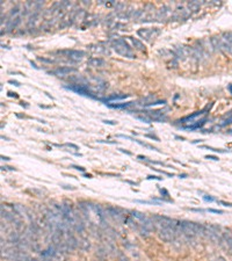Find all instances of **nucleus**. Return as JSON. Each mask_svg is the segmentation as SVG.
<instances>
[{
	"label": "nucleus",
	"instance_id": "obj_1",
	"mask_svg": "<svg viewBox=\"0 0 232 261\" xmlns=\"http://www.w3.org/2000/svg\"><path fill=\"white\" fill-rule=\"evenodd\" d=\"M211 107H212V103L208 105L207 107H204L203 109H201V110H198V111H195V113H193V114H189V115L185 116V117L180 119V120L177 121V122H178V123H181V124H183V123H190V124H193L194 122H196V119L201 117V116H203L207 111H209Z\"/></svg>",
	"mask_w": 232,
	"mask_h": 261
},
{
	"label": "nucleus",
	"instance_id": "obj_2",
	"mask_svg": "<svg viewBox=\"0 0 232 261\" xmlns=\"http://www.w3.org/2000/svg\"><path fill=\"white\" fill-rule=\"evenodd\" d=\"M114 49H115V51L117 52V53H120V55H122V56H125V57H129V58H132L134 57V55H132V52H131V48H130V45L123 40V38H120V40H117V41H115L114 42Z\"/></svg>",
	"mask_w": 232,
	"mask_h": 261
},
{
	"label": "nucleus",
	"instance_id": "obj_3",
	"mask_svg": "<svg viewBox=\"0 0 232 261\" xmlns=\"http://www.w3.org/2000/svg\"><path fill=\"white\" fill-rule=\"evenodd\" d=\"M64 88L69 90V91H72L77 94H80V95H84V96H87V98H91V99H96L95 95L88 90V87L85 86V85H70V86H64Z\"/></svg>",
	"mask_w": 232,
	"mask_h": 261
},
{
	"label": "nucleus",
	"instance_id": "obj_4",
	"mask_svg": "<svg viewBox=\"0 0 232 261\" xmlns=\"http://www.w3.org/2000/svg\"><path fill=\"white\" fill-rule=\"evenodd\" d=\"M207 121H208V119H207V117H203L202 120L196 121V122H194L193 124H189V125H183L181 129H183V130H190V131H193V130H197V129L203 128V125H204V124L207 123Z\"/></svg>",
	"mask_w": 232,
	"mask_h": 261
},
{
	"label": "nucleus",
	"instance_id": "obj_5",
	"mask_svg": "<svg viewBox=\"0 0 232 261\" xmlns=\"http://www.w3.org/2000/svg\"><path fill=\"white\" fill-rule=\"evenodd\" d=\"M129 98V94H113V95H109L107 98H102V99H99L100 101L102 102H106L107 103H110L111 101H115V100H123V99H127Z\"/></svg>",
	"mask_w": 232,
	"mask_h": 261
},
{
	"label": "nucleus",
	"instance_id": "obj_6",
	"mask_svg": "<svg viewBox=\"0 0 232 261\" xmlns=\"http://www.w3.org/2000/svg\"><path fill=\"white\" fill-rule=\"evenodd\" d=\"M76 69H72V67H67V66H62V67H58L56 69L55 71L50 72L51 74H55V76H66L71 72H74Z\"/></svg>",
	"mask_w": 232,
	"mask_h": 261
},
{
	"label": "nucleus",
	"instance_id": "obj_7",
	"mask_svg": "<svg viewBox=\"0 0 232 261\" xmlns=\"http://www.w3.org/2000/svg\"><path fill=\"white\" fill-rule=\"evenodd\" d=\"M64 53H67L70 58L72 59H76V61H80L81 58L84 57V51H79V50H66V51H63Z\"/></svg>",
	"mask_w": 232,
	"mask_h": 261
},
{
	"label": "nucleus",
	"instance_id": "obj_8",
	"mask_svg": "<svg viewBox=\"0 0 232 261\" xmlns=\"http://www.w3.org/2000/svg\"><path fill=\"white\" fill-rule=\"evenodd\" d=\"M134 102H125V103H107L109 108H115V109H125L129 106H131Z\"/></svg>",
	"mask_w": 232,
	"mask_h": 261
},
{
	"label": "nucleus",
	"instance_id": "obj_9",
	"mask_svg": "<svg viewBox=\"0 0 232 261\" xmlns=\"http://www.w3.org/2000/svg\"><path fill=\"white\" fill-rule=\"evenodd\" d=\"M129 38H130V41L132 42V44L135 45L136 49H138L140 51H145V50H146V47H145L140 41H138L137 38H134V37H129Z\"/></svg>",
	"mask_w": 232,
	"mask_h": 261
},
{
	"label": "nucleus",
	"instance_id": "obj_10",
	"mask_svg": "<svg viewBox=\"0 0 232 261\" xmlns=\"http://www.w3.org/2000/svg\"><path fill=\"white\" fill-rule=\"evenodd\" d=\"M223 238H224V240L226 241L229 250L232 252V233H231V232H226V233H223Z\"/></svg>",
	"mask_w": 232,
	"mask_h": 261
},
{
	"label": "nucleus",
	"instance_id": "obj_11",
	"mask_svg": "<svg viewBox=\"0 0 232 261\" xmlns=\"http://www.w3.org/2000/svg\"><path fill=\"white\" fill-rule=\"evenodd\" d=\"M135 142L136 143H138L139 145H142V146H145V148H148V149H150V150H154V151H158V152H160L157 148H154V146H152V145H150V144H148V143H144V142H142V140H138V139H135Z\"/></svg>",
	"mask_w": 232,
	"mask_h": 261
},
{
	"label": "nucleus",
	"instance_id": "obj_12",
	"mask_svg": "<svg viewBox=\"0 0 232 261\" xmlns=\"http://www.w3.org/2000/svg\"><path fill=\"white\" fill-rule=\"evenodd\" d=\"M158 105H166V100H158L154 102H150V103H145L143 105L144 107H153V106H158Z\"/></svg>",
	"mask_w": 232,
	"mask_h": 261
},
{
	"label": "nucleus",
	"instance_id": "obj_13",
	"mask_svg": "<svg viewBox=\"0 0 232 261\" xmlns=\"http://www.w3.org/2000/svg\"><path fill=\"white\" fill-rule=\"evenodd\" d=\"M201 149H207V150H210V151H212V152H218V153H225V152H226L225 150L215 149V148H211V146H207V145H203V146H201Z\"/></svg>",
	"mask_w": 232,
	"mask_h": 261
},
{
	"label": "nucleus",
	"instance_id": "obj_14",
	"mask_svg": "<svg viewBox=\"0 0 232 261\" xmlns=\"http://www.w3.org/2000/svg\"><path fill=\"white\" fill-rule=\"evenodd\" d=\"M207 211H209V212H212V214H219V215L224 214V211H223V210H218V209H211V208L207 209Z\"/></svg>",
	"mask_w": 232,
	"mask_h": 261
},
{
	"label": "nucleus",
	"instance_id": "obj_15",
	"mask_svg": "<svg viewBox=\"0 0 232 261\" xmlns=\"http://www.w3.org/2000/svg\"><path fill=\"white\" fill-rule=\"evenodd\" d=\"M203 200H204L206 202H214L215 201V198L212 196H210V195H203Z\"/></svg>",
	"mask_w": 232,
	"mask_h": 261
},
{
	"label": "nucleus",
	"instance_id": "obj_16",
	"mask_svg": "<svg viewBox=\"0 0 232 261\" xmlns=\"http://www.w3.org/2000/svg\"><path fill=\"white\" fill-rule=\"evenodd\" d=\"M146 179H148V180H157V181L163 180V178L157 177V175H148V177H146Z\"/></svg>",
	"mask_w": 232,
	"mask_h": 261
},
{
	"label": "nucleus",
	"instance_id": "obj_17",
	"mask_svg": "<svg viewBox=\"0 0 232 261\" xmlns=\"http://www.w3.org/2000/svg\"><path fill=\"white\" fill-rule=\"evenodd\" d=\"M102 122L105 124H109V125H116V124H117V122L111 121V120H102Z\"/></svg>",
	"mask_w": 232,
	"mask_h": 261
},
{
	"label": "nucleus",
	"instance_id": "obj_18",
	"mask_svg": "<svg viewBox=\"0 0 232 261\" xmlns=\"http://www.w3.org/2000/svg\"><path fill=\"white\" fill-rule=\"evenodd\" d=\"M93 63H95L94 66H96V65H99V64H102L103 61H102V59H96V58H95V59H92V61L90 62V64H93Z\"/></svg>",
	"mask_w": 232,
	"mask_h": 261
},
{
	"label": "nucleus",
	"instance_id": "obj_19",
	"mask_svg": "<svg viewBox=\"0 0 232 261\" xmlns=\"http://www.w3.org/2000/svg\"><path fill=\"white\" fill-rule=\"evenodd\" d=\"M217 202L224 207H232V203H230V202H225V201H217Z\"/></svg>",
	"mask_w": 232,
	"mask_h": 261
},
{
	"label": "nucleus",
	"instance_id": "obj_20",
	"mask_svg": "<svg viewBox=\"0 0 232 261\" xmlns=\"http://www.w3.org/2000/svg\"><path fill=\"white\" fill-rule=\"evenodd\" d=\"M7 95H8L9 98H14V99H18V98H19V94H18V93H15V92H11V91L7 93Z\"/></svg>",
	"mask_w": 232,
	"mask_h": 261
},
{
	"label": "nucleus",
	"instance_id": "obj_21",
	"mask_svg": "<svg viewBox=\"0 0 232 261\" xmlns=\"http://www.w3.org/2000/svg\"><path fill=\"white\" fill-rule=\"evenodd\" d=\"M117 137H120V138H125V139H129V140L135 142V138H134V137H130V136H125V135H117Z\"/></svg>",
	"mask_w": 232,
	"mask_h": 261
},
{
	"label": "nucleus",
	"instance_id": "obj_22",
	"mask_svg": "<svg viewBox=\"0 0 232 261\" xmlns=\"http://www.w3.org/2000/svg\"><path fill=\"white\" fill-rule=\"evenodd\" d=\"M206 159H210V160H214V161H218L219 160V158L218 157H216V156H206Z\"/></svg>",
	"mask_w": 232,
	"mask_h": 261
},
{
	"label": "nucleus",
	"instance_id": "obj_23",
	"mask_svg": "<svg viewBox=\"0 0 232 261\" xmlns=\"http://www.w3.org/2000/svg\"><path fill=\"white\" fill-rule=\"evenodd\" d=\"M71 167H72V168H74V169H77V171H80V172H85V168H84L82 166H78V165H72Z\"/></svg>",
	"mask_w": 232,
	"mask_h": 261
},
{
	"label": "nucleus",
	"instance_id": "obj_24",
	"mask_svg": "<svg viewBox=\"0 0 232 261\" xmlns=\"http://www.w3.org/2000/svg\"><path fill=\"white\" fill-rule=\"evenodd\" d=\"M64 146H69V148L74 149V150H78V146H77V145H74V144H72V143H66V144H64Z\"/></svg>",
	"mask_w": 232,
	"mask_h": 261
},
{
	"label": "nucleus",
	"instance_id": "obj_25",
	"mask_svg": "<svg viewBox=\"0 0 232 261\" xmlns=\"http://www.w3.org/2000/svg\"><path fill=\"white\" fill-rule=\"evenodd\" d=\"M145 137H148V138H151V139H154V140L159 142V138H158L157 136H154V135H149V134H146V135H145Z\"/></svg>",
	"mask_w": 232,
	"mask_h": 261
},
{
	"label": "nucleus",
	"instance_id": "obj_26",
	"mask_svg": "<svg viewBox=\"0 0 232 261\" xmlns=\"http://www.w3.org/2000/svg\"><path fill=\"white\" fill-rule=\"evenodd\" d=\"M8 84H13V85H15V86H21V84L18 81V80H8Z\"/></svg>",
	"mask_w": 232,
	"mask_h": 261
},
{
	"label": "nucleus",
	"instance_id": "obj_27",
	"mask_svg": "<svg viewBox=\"0 0 232 261\" xmlns=\"http://www.w3.org/2000/svg\"><path fill=\"white\" fill-rule=\"evenodd\" d=\"M99 143H107V144H117V142H110V140H98Z\"/></svg>",
	"mask_w": 232,
	"mask_h": 261
},
{
	"label": "nucleus",
	"instance_id": "obj_28",
	"mask_svg": "<svg viewBox=\"0 0 232 261\" xmlns=\"http://www.w3.org/2000/svg\"><path fill=\"white\" fill-rule=\"evenodd\" d=\"M137 158H138L139 160H144V161H148V160H149V159H148L146 157H145V156H140V154H139V156H137Z\"/></svg>",
	"mask_w": 232,
	"mask_h": 261
},
{
	"label": "nucleus",
	"instance_id": "obj_29",
	"mask_svg": "<svg viewBox=\"0 0 232 261\" xmlns=\"http://www.w3.org/2000/svg\"><path fill=\"white\" fill-rule=\"evenodd\" d=\"M119 150H120V151H121V152H123V153H125V154H128V156H131V154H132V153H131V152H129V151H125V150H124V149H119Z\"/></svg>",
	"mask_w": 232,
	"mask_h": 261
},
{
	"label": "nucleus",
	"instance_id": "obj_30",
	"mask_svg": "<svg viewBox=\"0 0 232 261\" xmlns=\"http://www.w3.org/2000/svg\"><path fill=\"white\" fill-rule=\"evenodd\" d=\"M1 160H5V161H8V160H11V158H9V157H5V156H1Z\"/></svg>",
	"mask_w": 232,
	"mask_h": 261
},
{
	"label": "nucleus",
	"instance_id": "obj_31",
	"mask_svg": "<svg viewBox=\"0 0 232 261\" xmlns=\"http://www.w3.org/2000/svg\"><path fill=\"white\" fill-rule=\"evenodd\" d=\"M179 178L185 179V178H187V174H186V173H183V174H179Z\"/></svg>",
	"mask_w": 232,
	"mask_h": 261
},
{
	"label": "nucleus",
	"instance_id": "obj_32",
	"mask_svg": "<svg viewBox=\"0 0 232 261\" xmlns=\"http://www.w3.org/2000/svg\"><path fill=\"white\" fill-rule=\"evenodd\" d=\"M227 90H229V92L232 94V85H229V86H227Z\"/></svg>",
	"mask_w": 232,
	"mask_h": 261
},
{
	"label": "nucleus",
	"instance_id": "obj_33",
	"mask_svg": "<svg viewBox=\"0 0 232 261\" xmlns=\"http://www.w3.org/2000/svg\"><path fill=\"white\" fill-rule=\"evenodd\" d=\"M30 64H32V65H33V66H34L35 69H38V66H36V64H35V63H34L33 61H30Z\"/></svg>",
	"mask_w": 232,
	"mask_h": 261
},
{
	"label": "nucleus",
	"instance_id": "obj_34",
	"mask_svg": "<svg viewBox=\"0 0 232 261\" xmlns=\"http://www.w3.org/2000/svg\"><path fill=\"white\" fill-rule=\"evenodd\" d=\"M175 139H181V140H185V137H180V136H175Z\"/></svg>",
	"mask_w": 232,
	"mask_h": 261
},
{
	"label": "nucleus",
	"instance_id": "obj_35",
	"mask_svg": "<svg viewBox=\"0 0 232 261\" xmlns=\"http://www.w3.org/2000/svg\"><path fill=\"white\" fill-rule=\"evenodd\" d=\"M200 142H202V139H196V140L193 142V144H197V143H200Z\"/></svg>",
	"mask_w": 232,
	"mask_h": 261
},
{
	"label": "nucleus",
	"instance_id": "obj_36",
	"mask_svg": "<svg viewBox=\"0 0 232 261\" xmlns=\"http://www.w3.org/2000/svg\"><path fill=\"white\" fill-rule=\"evenodd\" d=\"M85 178H92L91 174H85Z\"/></svg>",
	"mask_w": 232,
	"mask_h": 261
}]
</instances>
